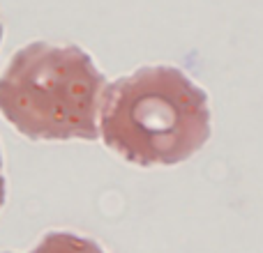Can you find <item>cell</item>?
Here are the masks:
<instances>
[{
	"label": "cell",
	"instance_id": "obj_1",
	"mask_svg": "<svg viewBox=\"0 0 263 253\" xmlns=\"http://www.w3.org/2000/svg\"><path fill=\"white\" fill-rule=\"evenodd\" d=\"M100 138L136 166L182 163L210 138L208 95L178 67H141L106 86Z\"/></svg>",
	"mask_w": 263,
	"mask_h": 253
},
{
	"label": "cell",
	"instance_id": "obj_2",
	"mask_svg": "<svg viewBox=\"0 0 263 253\" xmlns=\"http://www.w3.org/2000/svg\"><path fill=\"white\" fill-rule=\"evenodd\" d=\"M106 86L83 49L32 41L0 74V113L30 140H97Z\"/></svg>",
	"mask_w": 263,
	"mask_h": 253
},
{
	"label": "cell",
	"instance_id": "obj_3",
	"mask_svg": "<svg viewBox=\"0 0 263 253\" xmlns=\"http://www.w3.org/2000/svg\"><path fill=\"white\" fill-rule=\"evenodd\" d=\"M30 253H104L97 242L72 233H49Z\"/></svg>",
	"mask_w": 263,
	"mask_h": 253
},
{
	"label": "cell",
	"instance_id": "obj_4",
	"mask_svg": "<svg viewBox=\"0 0 263 253\" xmlns=\"http://www.w3.org/2000/svg\"><path fill=\"white\" fill-rule=\"evenodd\" d=\"M5 205V173H3V154H0V209Z\"/></svg>",
	"mask_w": 263,
	"mask_h": 253
},
{
	"label": "cell",
	"instance_id": "obj_5",
	"mask_svg": "<svg viewBox=\"0 0 263 253\" xmlns=\"http://www.w3.org/2000/svg\"><path fill=\"white\" fill-rule=\"evenodd\" d=\"M0 41H3V23H0Z\"/></svg>",
	"mask_w": 263,
	"mask_h": 253
}]
</instances>
